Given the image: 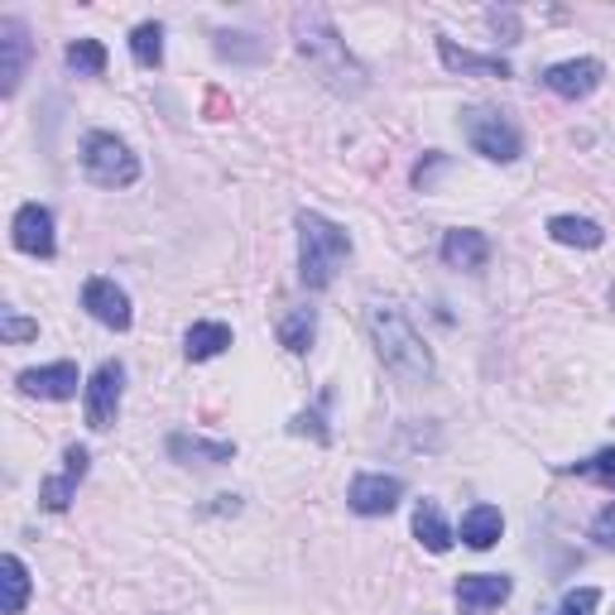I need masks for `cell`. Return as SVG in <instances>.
I'll return each instance as SVG.
<instances>
[{"instance_id": "obj_1", "label": "cell", "mask_w": 615, "mask_h": 615, "mask_svg": "<svg viewBox=\"0 0 615 615\" xmlns=\"http://www.w3.org/2000/svg\"><path fill=\"white\" fill-rule=\"evenodd\" d=\"M294 39H299V53L322 78V87H332L336 97H361L365 92V68L351 58L346 39L336 34L332 14L322 6H303L294 14Z\"/></svg>"}, {"instance_id": "obj_2", "label": "cell", "mask_w": 615, "mask_h": 615, "mask_svg": "<svg viewBox=\"0 0 615 615\" xmlns=\"http://www.w3.org/2000/svg\"><path fill=\"white\" fill-rule=\"evenodd\" d=\"M371 336H375V351L380 361H385V371L394 380H404V385H423V380L433 375V356L429 346H423V336L414 332V322H409L400 308H371Z\"/></svg>"}, {"instance_id": "obj_3", "label": "cell", "mask_w": 615, "mask_h": 615, "mask_svg": "<svg viewBox=\"0 0 615 615\" xmlns=\"http://www.w3.org/2000/svg\"><path fill=\"white\" fill-rule=\"evenodd\" d=\"M351 255V236L322 212H299V280L308 289H327Z\"/></svg>"}, {"instance_id": "obj_4", "label": "cell", "mask_w": 615, "mask_h": 615, "mask_svg": "<svg viewBox=\"0 0 615 615\" xmlns=\"http://www.w3.org/2000/svg\"><path fill=\"white\" fill-rule=\"evenodd\" d=\"M82 169L97 188H130L140 179V159L130 154L125 140L107 135V130H97V135L82 140Z\"/></svg>"}, {"instance_id": "obj_5", "label": "cell", "mask_w": 615, "mask_h": 615, "mask_svg": "<svg viewBox=\"0 0 615 615\" xmlns=\"http://www.w3.org/2000/svg\"><path fill=\"white\" fill-rule=\"evenodd\" d=\"M462 130H466V140H472V150L486 154L491 164H515L520 150H524L520 130L505 121V111L466 107V111H462Z\"/></svg>"}, {"instance_id": "obj_6", "label": "cell", "mask_w": 615, "mask_h": 615, "mask_svg": "<svg viewBox=\"0 0 615 615\" xmlns=\"http://www.w3.org/2000/svg\"><path fill=\"white\" fill-rule=\"evenodd\" d=\"M121 390H125V365L121 361H101L92 380H87V423L101 433L111 429L121 414Z\"/></svg>"}, {"instance_id": "obj_7", "label": "cell", "mask_w": 615, "mask_h": 615, "mask_svg": "<svg viewBox=\"0 0 615 615\" xmlns=\"http://www.w3.org/2000/svg\"><path fill=\"white\" fill-rule=\"evenodd\" d=\"M29 53H34V39H29L24 20L6 14V20H0V97L20 92L24 68H29Z\"/></svg>"}, {"instance_id": "obj_8", "label": "cell", "mask_w": 615, "mask_h": 615, "mask_svg": "<svg viewBox=\"0 0 615 615\" xmlns=\"http://www.w3.org/2000/svg\"><path fill=\"white\" fill-rule=\"evenodd\" d=\"M10 241H14V251L49 260L58 251V241H53V212L39 208V202H24V208L14 212V222H10Z\"/></svg>"}, {"instance_id": "obj_9", "label": "cell", "mask_w": 615, "mask_h": 615, "mask_svg": "<svg viewBox=\"0 0 615 615\" xmlns=\"http://www.w3.org/2000/svg\"><path fill=\"white\" fill-rule=\"evenodd\" d=\"M82 308L101 322V327H111V332H125V327H130V317H135V313H130L125 289L115 284V280H101V274L82 284Z\"/></svg>"}, {"instance_id": "obj_10", "label": "cell", "mask_w": 615, "mask_h": 615, "mask_svg": "<svg viewBox=\"0 0 615 615\" xmlns=\"http://www.w3.org/2000/svg\"><path fill=\"white\" fill-rule=\"evenodd\" d=\"M515 582L505 573H472V577H457V611L462 615H491L495 606L510 602Z\"/></svg>"}, {"instance_id": "obj_11", "label": "cell", "mask_w": 615, "mask_h": 615, "mask_svg": "<svg viewBox=\"0 0 615 615\" xmlns=\"http://www.w3.org/2000/svg\"><path fill=\"white\" fill-rule=\"evenodd\" d=\"M602 78H606L602 58H567V63H553L544 72V87L567 101H577V97H592L596 87H602Z\"/></svg>"}, {"instance_id": "obj_12", "label": "cell", "mask_w": 615, "mask_h": 615, "mask_svg": "<svg viewBox=\"0 0 615 615\" xmlns=\"http://www.w3.org/2000/svg\"><path fill=\"white\" fill-rule=\"evenodd\" d=\"M87 462H92V457H87V447L72 443L63 452V472L39 481V505L53 510V515H63V510L72 505V495H78V486H82V476H87Z\"/></svg>"}, {"instance_id": "obj_13", "label": "cell", "mask_w": 615, "mask_h": 615, "mask_svg": "<svg viewBox=\"0 0 615 615\" xmlns=\"http://www.w3.org/2000/svg\"><path fill=\"white\" fill-rule=\"evenodd\" d=\"M400 495H404V481L400 476L375 472V476H356V481H351L346 505L356 510V515H390V510L400 505Z\"/></svg>"}, {"instance_id": "obj_14", "label": "cell", "mask_w": 615, "mask_h": 615, "mask_svg": "<svg viewBox=\"0 0 615 615\" xmlns=\"http://www.w3.org/2000/svg\"><path fill=\"white\" fill-rule=\"evenodd\" d=\"M78 365L72 361H58V365H39V371H24L20 375V390L24 394H39V400H72L78 394Z\"/></svg>"}, {"instance_id": "obj_15", "label": "cell", "mask_w": 615, "mask_h": 615, "mask_svg": "<svg viewBox=\"0 0 615 615\" xmlns=\"http://www.w3.org/2000/svg\"><path fill=\"white\" fill-rule=\"evenodd\" d=\"M169 457L183 466H222L236 457V443H212L198 433H169Z\"/></svg>"}, {"instance_id": "obj_16", "label": "cell", "mask_w": 615, "mask_h": 615, "mask_svg": "<svg viewBox=\"0 0 615 615\" xmlns=\"http://www.w3.org/2000/svg\"><path fill=\"white\" fill-rule=\"evenodd\" d=\"M443 260H447L452 270H466V274L486 270V260H491V241H486V231H472V226L447 231V236H443Z\"/></svg>"}, {"instance_id": "obj_17", "label": "cell", "mask_w": 615, "mask_h": 615, "mask_svg": "<svg viewBox=\"0 0 615 615\" xmlns=\"http://www.w3.org/2000/svg\"><path fill=\"white\" fill-rule=\"evenodd\" d=\"M437 58H443L447 72H466V78H515V68L505 58H486L472 49H457L452 39H437Z\"/></svg>"}, {"instance_id": "obj_18", "label": "cell", "mask_w": 615, "mask_h": 615, "mask_svg": "<svg viewBox=\"0 0 615 615\" xmlns=\"http://www.w3.org/2000/svg\"><path fill=\"white\" fill-rule=\"evenodd\" d=\"M505 534V515L495 505H472L462 515V544L466 548H491Z\"/></svg>"}, {"instance_id": "obj_19", "label": "cell", "mask_w": 615, "mask_h": 615, "mask_svg": "<svg viewBox=\"0 0 615 615\" xmlns=\"http://www.w3.org/2000/svg\"><path fill=\"white\" fill-rule=\"evenodd\" d=\"M226 346H231L226 322H193V327H188V342H183L188 361H212V356H222Z\"/></svg>"}, {"instance_id": "obj_20", "label": "cell", "mask_w": 615, "mask_h": 615, "mask_svg": "<svg viewBox=\"0 0 615 615\" xmlns=\"http://www.w3.org/2000/svg\"><path fill=\"white\" fill-rule=\"evenodd\" d=\"M274 332H280V346H289L294 356H303V351L313 346V336H317V308H289Z\"/></svg>"}, {"instance_id": "obj_21", "label": "cell", "mask_w": 615, "mask_h": 615, "mask_svg": "<svg viewBox=\"0 0 615 615\" xmlns=\"http://www.w3.org/2000/svg\"><path fill=\"white\" fill-rule=\"evenodd\" d=\"M414 538L429 553H447L452 548V530H447L443 510H437L433 501H419V510H414Z\"/></svg>"}, {"instance_id": "obj_22", "label": "cell", "mask_w": 615, "mask_h": 615, "mask_svg": "<svg viewBox=\"0 0 615 615\" xmlns=\"http://www.w3.org/2000/svg\"><path fill=\"white\" fill-rule=\"evenodd\" d=\"M0 587H6V596H0V615H20L24 602H29V567L14 558V553L0 558Z\"/></svg>"}, {"instance_id": "obj_23", "label": "cell", "mask_w": 615, "mask_h": 615, "mask_svg": "<svg viewBox=\"0 0 615 615\" xmlns=\"http://www.w3.org/2000/svg\"><path fill=\"white\" fill-rule=\"evenodd\" d=\"M548 236L558 245H582V251H596V245L606 241V231L587 222V216H553L548 222Z\"/></svg>"}, {"instance_id": "obj_24", "label": "cell", "mask_w": 615, "mask_h": 615, "mask_svg": "<svg viewBox=\"0 0 615 615\" xmlns=\"http://www.w3.org/2000/svg\"><path fill=\"white\" fill-rule=\"evenodd\" d=\"M327 404H332V390H322L313 409H303V414H294V423H289V433L313 437V443H332V429H327Z\"/></svg>"}, {"instance_id": "obj_25", "label": "cell", "mask_w": 615, "mask_h": 615, "mask_svg": "<svg viewBox=\"0 0 615 615\" xmlns=\"http://www.w3.org/2000/svg\"><path fill=\"white\" fill-rule=\"evenodd\" d=\"M130 53H135L140 68H159L164 63V24H135V34H130Z\"/></svg>"}, {"instance_id": "obj_26", "label": "cell", "mask_w": 615, "mask_h": 615, "mask_svg": "<svg viewBox=\"0 0 615 615\" xmlns=\"http://www.w3.org/2000/svg\"><path fill=\"white\" fill-rule=\"evenodd\" d=\"M68 68L78 72V78H101V72H107V49H101L97 39H72L68 43Z\"/></svg>"}, {"instance_id": "obj_27", "label": "cell", "mask_w": 615, "mask_h": 615, "mask_svg": "<svg viewBox=\"0 0 615 615\" xmlns=\"http://www.w3.org/2000/svg\"><path fill=\"white\" fill-rule=\"evenodd\" d=\"M216 53L231 58V63H260V58H265V39H255V34H216Z\"/></svg>"}, {"instance_id": "obj_28", "label": "cell", "mask_w": 615, "mask_h": 615, "mask_svg": "<svg viewBox=\"0 0 615 615\" xmlns=\"http://www.w3.org/2000/svg\"><path fill=\"white\" fill-rule=\"evenodd\" d=\"M573 472H577V476H592V481H602V486H611V491H615V447L596 452V457H587V462H577Z\"/></svg>"}, {"instance_id": "obj_29", "label": "cell", "mask_w": 615, "mask_h": 615, "mask_svg": "<svg viewBox=\"0 0 615 615\" xmlns=\"http://www.w3.org/2000/svg\"><path fill=\"white\" fill-rule=\"evenodd\" d=\"M0 336H6V342H34L39 336V322L34 317H20V313H0Z\"/></svg>"}, {"instance_id": "obj_30", "label": "cell", "mask_w": 615, "mask_h": 615, "mask_svg": "<svg viewBox=\"0 0 615 615\" xmlns=\"http://www.w3.org/2000/svg\"><path fill=\"white\" fill-rule=\"evenodd\" d=\"M596 606H602V592H596V587H577V592L563 596L558 615H596Z\"/></svg>"}, {"instance_id": "obj_31", "label": "cell", "mask_w": 615, "mask_h": 615, "mask_svg": "<svg viewBox=\"0 0 615 615\" xmlns=\"http://www.w3.org/2000/svg\"><path fill=\"white\" fill-rule=\"evenodd\" d=\"M592 538H596L602 548H611V553H615V505H606L602 515L592 520Z\"/></svg>"}, {"instance_id": "obj_32", "label": "cell", "mask_w": 615, "mask_h": 615, "mask_svg": "<svg viewBox=\"0 0 615 615\" xmlns=\"http://www.w3.org/2000/svg\"><path fill=\"white\" fill-rule=\"evenodd\" d=\"M491 29L505 34L501 43H520V14L515 10H491Z\"/></svg>"}]
</instances>
